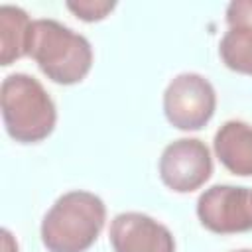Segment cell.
Here are the masks:
<instances>
[{"label": "cell", "instance_id": "6da1fadb", "mask_svg": "<svg viewBox=\"0 0 252 252\" xmlns=\"http://www.w3.org/2000/svg\"><path fill=\"white\" fill-rule=\"evenodd\" d=\"M106 220L102 199L91 191L61 195L41 220V242L49 252H85Z\"/></svg>", "mask_w": 252, "mask_h": 252}, {"label": "cell", "instance_id": "7a4b0ae2", "mask_svg": "<svg viewBox=\"0 0 252 252\" xmlns=\"http://www.w3.org/2000/svg\"><path fill=\"white\" fill-rule=\"evenodd\" d=\"M30 57L57 85L81 83L93 67V47L87 37L55 20H33Z\"/></svg>", "mask_w": 252, "mask_h": 252}, {"label": "cell", "instance_id": "3957f363", "mask_svg": "<svg viewBox=\"0 0 252 252\" xmlns=\"http://www.w3.org/2000/svg\"><path fill=\"white\" fill-rule=\"evenodd\" d=\"M0 108L6 132L20 144L45 140L57 122L53 98L37 79L26 73H12L2 81Z\"/></svg>", "mask_w": 252, "mask_h": 252}, {"label": "cell", "instance_id": "277c9868", "mask_svg": "<svg viewBox=\"0 0 252 252\" xmlns=\"http://www.w3.org/2000/svg\"><path fill=\"white\" fill-rule=\"evenodd\" d=\"M217 94L209 79L199 73L175 75L163 93V112L179 130H201L215 114Z\"/></svg>", "mask_w": 252, "mask_h": 252}, {"label": "cell", "instance_id": "5b68a950", "mask_svg": "<svg viewBox=\"0 0 252 252\" xmlns=\"http://www.w3.org/2000/svg\"><path fill=\"white\" fill-rule=\"evenodd\" d=\"M197 217L217 234L252 230V189L238 185H213L197 201Z\"/></svg>", "mask_w": 252, "mask_h": 252}, {"label": "cell", "instance_id": "8992f818", "mask_svg": "<svg viewBox=\"0 0 252 252\" xmlns=\"http://www.w3.org/2000/svg\"><path fill=\"white\" fill-rule=\"evenodd\" d=\"M213 173V158L205 142L179 138L167 144L159 158V177L175 193H191Z\"/></svg>", "mask_w": 252, "mask_h": 252}, {"label": "cell", "instance_id": "52a82bcc", "mask_svg": "<svg viewBox=\"0 0 252 252\" xmlns=\"http://www.w3.org/2000/svg\"><path fill=\"white\" fill-rule=\"evenodd\" d=\"M110 244L114 252H175L169 228L144 213H120L110 222Z\"/></svg>", "mask_w": 252, "mask_h": 252}, {"label": "cell", "instance_id": "ba28073f", "mask_svg": "<svg viewBox=\"0 0 252 252\" xmlns=\"http://www.w3.org/2000/svg\"><path fill=\"white\" fill-rule=\"evenodd\" d=\"M219 161L234 175H252V126L242 120L224 122L213 140Z\"/></svg>", "mask_w": 252, "mask_h": 252}, {"label": "cell", "instance_id": "9c48e42d", "mask_svg": "<svg viewBox=\"0 0 252 252\" xmlns=\"http://www.w3.org/2000/svg\"><path fill=\"white\" fill-rule=\"evenodd\" d=\"M33 20L20 6H0V63L12 65L16 59L30 55Z\"/></svg>", "mask_w": 252, "mask_h": 252}, {"label": "cell", "instance_id": "30bf717a", "mask_svg": "<svg viewBox=\"0 0 252 252\" xmlns=\"http://www.w3.org/2000/svg\"><path fill=\"white\" fill-rule=\"evenodd\" d=\"M219 55L228 69L252 75V30L228 28L219 43Z\"/></svg>", "mask_w": 252, "mask_h": 252}, {"label": "cell", "instance_id": "8fae6325", "mask_svg": "<svg viewBox=\"0 0 252 252\" xmlns=\"http://www.w3.org/2000/svg\"><path fill=\"white\" fill-rule=\"evenodd\" d=\"M67 8L83 22H98V20H104L116 8V2H108V0H79V2H67Z\"/></svg>", "mask_w": 252, "mask_h": 252}, {"label": "cell", "instance_id": "7c38bea8", "mask_svg": "<svg viewBox=\"0 0 252 252\" xmlns=\"http://www.w3.org/2000/svg\"><path fill=\"white\" fill-rule=\"evenodd\" d=\"M228 28L252 30V0H234L226 6Z\"/></svg>", "mask_w": 252, "mask_h": 252}, {"label": "cell", "instance_id": "4fadbf2b", "mask_svg": "<svg viewBox=\"0 0 252 252\" xmlns=\"http://www.w3.org/2000/svg\"><path fill=\"white\" fill-rule=\"evenodd\" d=\"M2 244H4V252H18V244L14 242L10 230H2Z\"/></svg>", "mask_w": 252, "mask_h": 252}, {"label": "cell", "instance_id": "5bb4252c", "mask_svg": "<svg viewBox=\"0 0 252 252\" xmlns=\"http://www.w3.org/2000/svg\"><path fill=\"white\" fill-rule=\"evenodd\" d=\"M236 252H252V250H248V248H244V250H236Z\"/></svg>", "mask_w": 252, "mask_h": 252}]
</instances>
